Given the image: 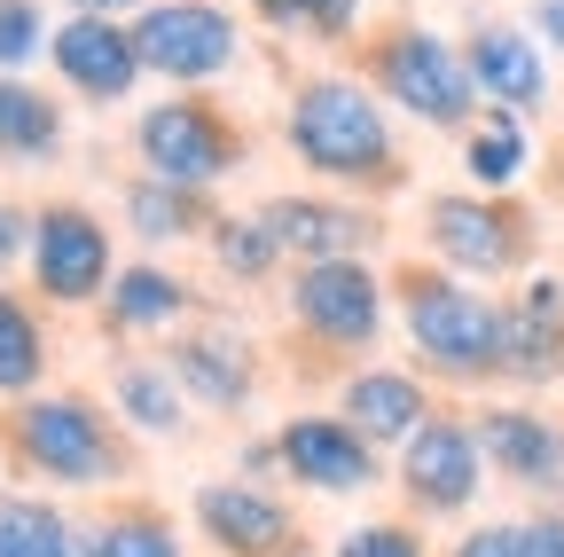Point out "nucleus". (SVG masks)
Returning <instances> with one entry per match:
<instances>
[{"label": "nucleus", "instance_id": "c85d7f7f", "mask_svg": "<svg viewBox=\"0 0 564 557\" xmlns=\"http://www.w3.org/2000/svg\"><path fill=\"white\" fill-rule=\"evenodd\" d=\"M95 557H181V542H173L165 511L118 503V511H102V526H95Z\"/></svg>", "mask_w": 564, "mask_h": 557}, {"label": "nucleus", "instance_id": "0eeeda50", "mask_svg": "<svg viewBox=\"0 0 564 557\" xmlns=\"http://www.w3.org/2000/svg\"><path fill=\"white\" fill-rule=\"evenodd\" d=\"M133 47H141V72H158L173 87H204V79L236 72L243 32L220 0H150L133 17Z\"/></svg>", "mask_w": 564, "mask_h": 557}, {"label": "nucleus", "instance_id": "473e14b6", "mask_svg": "<svg viewBox=\"0 0 564 557\" xmlns=\"http://www.w3.org/2000/svg\"><path fill=\"white\" fill-rule=\"evenodd\" d=\"M518 542H525V557H564V511L518 518Z\"/></svg>", "mask_w": 564, "mask_h": 557}, {"label": "nucleus", "instance_id": "f257e3e1", "mask_svg": "<svg viewBox=\"0 0 564 557\" xmlns=\"http://www.w3.org/2000/svg\"><path fill=\"white\" fill-rule=\"evenodd\" d=\"M291 150H299L306 173H322V181H337L352 196H384V189L408 181L400 142H392L377 95L361 79H337V72L329 79H306L291 95Z\"/></svg>", "mask_w": 564, "mask_h": 557}, {"label": "nucleus", "instance_id": "4be33fe9", "mask_svg": "<svg viewBox=\"0 0 564 557\" xmlns=\"http://www.w3.org/2000/svg\"><path fill=\"white\" fill-rule=\"evenodd\" d=\"M196 299H188V283L181 275H165V267H118V283H110V299H102V322L118 330V338H133V330H173L181 314H188Z\"/></svg>", "mask_w": 564, "mask_h": 557}, {"label": "nucleus", "instance_id": "a211bd4d", "mask_svg": "<svg viewBox=\"0 0 564 557\" xmlns=\"http://www.w3.org/2000/svg\"><path fill=\"white\" fill-rule=\"evenodd\" d=\"M345 425L361 432L369 448H408L423 425H432V393H423L415 377L400 369H361V377H345Z\"/></svg>", "mask_w": 564, "mask_h": 557}, {"label": "nucleus", "instance_id": "2f4dec72", "mask_svg": "<svg viewBox=\"0 0 564 557\" xmlns=\"http://www.w3.org/2000/svg\"><path fill=\"white\" fill-rule=\"evenodd\" d=\"M447 557H525V542H518V526H470Z\"/></svg>", "mask_w": 564, "mask_h": 557}, {"label": "nucleus", "instance_id": "bb28decb", "mask_svg": "<svg viewBox=\"0 0 564 557\" xmlns=\"http://www.w3.org/2000/svg\"><path fill=\"white\" fill-rule=\"evenodd\" d=\"M47 369V330L40 314L17 299V291H0V393H32Z\"/></svg>", "mask_w": 564, "mask_h": 557}, {"label": "nucleus", "instance_id": "9b49d317", "mask_svg": "<svg viewBox=\"0 0 564 557\" xmlns=\"http://www.w3.org/2000/svg\"><path fill=\"white\" fill-rule=\"evenodd\" d=\"M165 369L181 377L188 400L236 416V408H251V393H259V345H251L236 322H196V330H181V338L165 345Z\"/></svg>", "mask_w": 564, "mask_h": 557}, {"label": "nucleus", "instance_id": "20e7f679", "mask_svg": "<svg viewBox=\"0 0 564 557\" xmlns=\"http://www.w3.org/2000/svg\"><path fill=\"white\" fill-rule=\"evenodd\" d=\"M352 79L377 87L384 103H400L415 126H440V133H470V118H478V87H470L463 47L423 32L415 17H392L352 47Z\"/></svg>", "mask_w": 564, "mask_h": 557}, {"label": "nucleus", "instance_id": "39448f33", "mask_svg": "<svg viewBox=\"0 0 564 557\" xmlns=\"http://www.w3.org/2000/svg\"><path fill=\"white\" fill-rule=\"evenodd\" d=\"M423 236L455 275H525L533 267V213L518 196H494V189H447L423 204Z\"/></svg>", "mask_w": 564, "mask_h": 557}, {"label": "nucleus", "instance_id": "f8f14e48", "mask_svg": "<svg viewBox=\"0 0 564 557\" xmlns=\"http://www.w3.org/2000/svg\"><path fill=\"white\" fill-rule=\"evenodd\" d=\"M196 526H204L212 549H228V557H299V518L251 479L196 486Z\"/></svg>", "mask_w": 564, "mask_h": 557}, {"label": "nucleus", "instance_id": "9d476101", "mask_svg": "<svg viewBox=\"0 0 564 557\" xmlns=\"http://www.w3.org/2000/svg\"><path fill=\"white\" fill-rule=\"evenodd\" d=\"M478 471H486V448H478V425H463V416H432L400 448V486L432 518H455V511L478 503Z\"/></svg>", "mask_w": 564, "mask_h": 557}, {"label": "nucleus", "instance_id": "ddd939ff", "mask_svg": "<svg viewBox=\"0 0 564 557\" xmlns=\"http://www.w3.org/2000/svg\"><path fill=\"white\" fill-rule=\"evenodd\" d=\"M274 456L299 486L314 495H361L377 486V448L345 425V416H291V425L274 432Z\"/></svg>", "mask_w": 564, "mask_h": 557}, {"label": "nucleus", "instance_id": "7ed1b4c3", "mask_svg": "<svg viewBox=\"0 0 564 557\" xmlns=\"http://www.w3.org/2000/svg\"><path fill=\"white\" fill-rule=\"evenodd\" d=\"M392 299H400L415 362L432 377H447V385L502 377V307H494L486 291L455 283L447 267H400L392 275Z\"/></svg>", "mask_w": 564, "mask_h": 557}, {"label": "nucleus", "instance_id": "b1692460", "mask_svg": "<svg viewBox=\"0 0 564 557\" xmlns=\"http://www.w3.org/2000/svg\"><path fill=\"white\" fill-rule=\"evenodd\" d=\"M525 118L518 110H502V103H478V118H470V133H463V173L478 181V189H494L502 196L518 173H525Z\"/></svg>", "mask_w": 564, "mask_h": 557}, {"label": "nucleus", "instance_id": "4468645a", "mask_svg": "<svg viewBox=\"0 0 564 557\" xmlns=\"http://www.w3.org/2000/svg\"><path fill=\"white\" fill-rule=\"evenodd\" d=\"M47 55H55L63 87H79L87 103H126L141 87V47H133V24H118V17H63Z\"/></svg>", "mask_w": 564, "mask_h": 557}, {"label": "nucleus", "instance_id": "1a4fd4ad", "mask_svg": "<svg viewBox=\"0 0 564 557\" xmlns=\"http://www.w3.org/2000/svg\"><path fill=\"white\" fill-rule=\"evenodd\" d=\"M32 283H40V299H55V307H87V299H110V283H118V267H110V228L87 213V204H70V196H55V204H40L32 213Z\"/></svg>", "mask_w": 564, "mask_h": 557}, {"label": "nucleus", "instance_id": "dca6fc26", "mask_svg": "<svg viewBox=\"0 0 564 557\" xmlns=\"http://www.w3.org/2000/svg\"><path fill=\"white\" fill-rule=\"evenodd\" d=\"M463 63H470L478 103H502V110H518V118L549 103V63H541V47H533L518 24H502V17H478V24L463 32Z\"/></svg>", "mask_w": 564, "mask_h": 557}, {"label": "nucleus", "instance_id": "f03ea898", "mask_svg": "<svg viewBox=\"0 0 564 557\" xmlns=\"http://www.w3.org/2000/svg\"><path fill=\"white\" fill-rule=\"evenodd\" d=\"M0 456L17 471L47 479V486H110L133 471V448L118 432V416L87 393H40V400H9L0 416Z\"/></svg>", "mask_w": 564, "mask_h": 557}, {"label": "nucleus", "instance_id": "a878e982", "mask_svg": "<svg viewBox=\"0 0 564 557\" xmlns=\"http://www.w3.org/2000/svg\"><path fill=\"white\" fill-rule=\"evenodd\" d=\"M243 9L267 32L314 40V47H352V32H361V0H243Z\"/></svg>", "mask_w": 564, "mask_h": 557}, {"label": "nucleus", "instance_id": "c756f323", "mask_svg": "<svg viewBox=\"0 0 564 557\" xmlns=\"http://www.w3.org/2000/svg\"><path fill=\"white\" fill-rule=\"evenodd\" d=\"M47 17H40V0H0V72H17V63H32L47 47Z\"/></svg>", "mask_w": 564, "mask_h": 557}, {"label": "nucleus", "instance_id": "5701e85b", "mask_svg": "<svg viewBox=\"0 0 564 557\" xmlns=\"http://www.w3.org/2000/svg\"><path fill=\"white\" fill-rule=\"evenodd\" d=\"M0 557H95V534L63 518L55 503L0 495Z\"/></svg>", "mask_w": 564, "mask_h": 557}, {"label": "nucleus", "instance_id": "f704fd0d", "mask_svg": "<svg viewBox=\"0 0 564 557\" xmlns=\"http://www.w3.org/2000/svg\"><path fill=\"white\" fill-rule=\"evenodd\" d=\"M533 24H541V40L564 55V0H533Z\"/></svg>", "mask_w": 564, "mask_h": 557}, {"label": "nucleus", "instance_id": "aec40b11", "mask_svg": "<svg viewBox=\"0 0 564 557\" xmlns=\"http://www.w3.org/2000/svg\"><path fill=\"white\" fill-rule=\"evenodd\" d=\"M63 158V103L0 72V165H47Z\"/></svg>", "mask_w": 564, "mask_h": 557}, {"label": "nucleus", "instance_id": "7c9ffc66", "mask_svg": "<svg viewBox=\"0 0 564 557\" xmlns=\"http://www.w3.org/2000/svg\"><path fill=\"white\" fill-rule=\"evenodd\" d=\"M337 557H423V534L415 526H392V518H369L337 542Z\"/></svg>", "mask_w": 564, "mask_h": 557}, {"label": "nucleus", "instance_id": "f3484780", "mask_svg": "<svg viewBox=\"0 0 564 557\" xmlns=\"http://www.w3.org/2000/svg\"><path fill=\"white\" fill-rule=\"evenodd\" d=\"M502 377L518 385L564 377V283L556 275H525L502 299Z\"/></svg>", "mask_w": 564, "mask_h": 557}, {"label": "nucleus", "instance_id": "423d86ee", "mask_svg": "<svg viewBox=\"0 0 564 557\" xmlns=\"http://www.w3.org/2000/svg\"><path fill=\"white\" fill-rule=\"evenodd\" d=\"M133 150H141V173L181 181V189H212L220 173L243 165V126L212 103V95H173L158 110H141Z\"/></svg>", "mask_w": 564, "mask_h": 557}, {"label": "nucleus", "instance_id": "6e6552de", "mask_svg": "<svg viewBox=\"0 0 564 557\" xmlns=\"http://www.w3.org/2000/svg\"><path fill=\"white\" fill-rule=\"evenodd\" d=\"M291 322L322 354H369L384 338V283L369 259H314L291 283Z\"/></svg>", "mask_w": 564, "mask_h": 557}, {"label": "nucleus", "instance_id": "6ab92c4d", "mask_svg": "<svg viewBox=\"0 0 564 557\" xmlns=\"http://www.w3.org/2000/svg\"><path fill=\"white\" fill-rule=\"evenodd\" d=\"M478 448L486 463L518 479V486H556L564 479V432L549 425L541 408H486L478 416Z\"/></svg>", "mask_w": 564, "mask_h": 557}, {"label": "nucleus", "instance_id": "72a5a7b5", "mask_svg": "<svg viewBox=\"0 0 564 557\" xmlns=\"http://www.w3.org/2000/svg\"><path fill=\"white\" fill-rule=\"evenodd\" d=\"M17 251H32V221H24V204L0 196V267H9Z\"/></svg>", "mask_w": 564, "mask_h": 557}, {"label": "nucleus", "instance_id": "c9c22d12", "mask_svg": "<svg viewBox=\"0 0 564 557\" xmlns=\"http://www.w3.org/2000/svg\"><path fill=\"white\" fill-rule=\"evenodd\" d=\"M63 9H70V17H126V9L141 17L150 0H63Z\"/></svg>", "mask_w": 564, "mask_h": 557}, {"label": "nucleus", "instance_id": "393cba45", "mask_svg": "<svg viewBox=\"0 0 564 557\" xmlns=\"http://www.w3.org/2000/svg\"><path fill=\"white\" fill-rule=\"evenodd\" d=\"M110 393H118V416L133 432H181L188 425V393H181V377L165 369V362H118L110 369Z\"/></svg>", "mask_w": 564, "mask_h": 557}, {"label": "nucleus", "instance_id": "412c9836", "mask_svg": "<svg viewBox=\"0 0 564 557\" xmlns=\"http://www.w3.org/2000/svg\"><path fill=\"white\" fill-rule=\"evenodd\" d=\"M126 221H133V236H150V244H181V236H212V221H220V213H212L204 189L133 173V181H126Z\"/></svg>", "mask_w": 564, "mask_h": 557}, {"label": "nucleus", "instance_id": "cd10ccee", "mask_svg": "<svg viewBox=\"0 0 564 557\" xmlns=\"http://www.w3.org/2000/svg\"><path fill=\"white\" fill-rule=\"evenodd\" d=\"M212 259H220V275H236V283H267V275L282 267V244L267 236L259 213H228V221H212Z\"/></svg>", "mask_w": 564, "mask_h": 557}, {"label": "nucleus", "instance_id": "2eb2a0df", "mask_svg": "<svg viewBox=\"0 0 564 557\" xmlns=\"http://www.w3.org/2000/svg\"><path fill=\"white\" fill-rule=\"evenodd\" d=\"M259 221H267V236L282 244V259H306V267H314V259H361V251L384 236L377 213L337 204V196H267Z\"/></svg>", "mask_w": 564, "mask_h": 557}]
</instances>
